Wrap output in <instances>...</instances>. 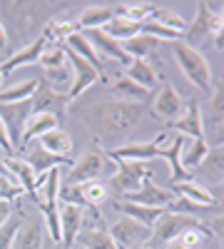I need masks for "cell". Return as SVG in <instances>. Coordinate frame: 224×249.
<instances>
[{
  "instance_id": "obj_55",
  "label": "cell",
  "mask_w": 224,
  "mask_h": 249,
  "mask_svg": "<svg viewBox=\"0 0 224 249\" xmlns=\"http://www.w3.org/2000/svg\"><path fill=\"white\" fill-rule=\"evenodd\" d=\"M72 249H80V247H72Z\"/></svg>"
},
{
  "instance_id": "obj_51",
  "label": "cell",
  "mask_w": 224,
  "mask_h": 249,
  "mask_svg": "<svg viewBox=\"0 0 224 249\" xmlns=\"http://www.w3.org/2000/svg\"><path fill=\"white\" fill-rule=\"evenodd\" d=\"M214 45H217L219 50H224V13H222V18H219V28H217V33H214Z\"/></svg>"
},
{
  "instance_id": "obj_41",
  "label": "cell",
  "mask_w": 224,
  "mask_h": 249,
  "mask_svg": "<svg viewBox=\"0 0 224 249\" xmlns=\"http://www.w3.org/2000/svg\"><path fill=\"white\" fill-rule=\"evenodd\" d=\"M202 170H205L207 177H212V179L224 177V147H209L205 162H202Z\"/></svg>"
},
{
  "instance_id": "obj_16",
  "label": "cell",
  "mask_w": 224,
  "mask_h": 249,
  "mask_svg": "<svg viewBox=\"0 0 224 249\" xmlns=\"http://www.w3.org/2000/svg\"><path fill=\"white\" fill-rule=\"evenodd\" d=\"M83 35L90 40V45L95 48V53L100 55V60H115L120 65H130L132 57H127V53L122 50V43H117L115 37H110L105 30H83Z\"/></svg>"
},
{
  "instance_id": "obj_5",
  "label": "cell",
  "mask_w": 224,
  "mask_h": 249,
  "mask_svg": "<svg viewBox=\"0 0 224 249\" xmlns=\"http://www.w3.org/2000/svg\"><path fill=\"white\" fill-rule=\"evenodd\" d=\"M182 110H185V100H182L179 90L174 85H170V82H162L159 90L155 92L152 97V105H150V117L155 122H167L172 124Z\"/></svg>"
},
{
  "instance_id": "obj_47",
  "label": "cell",
  "mask_w": 224,
  "mask_h": 249,
  "mask_svg": "<svg viewBox=\"0 0 224 249\" xmlns=\"http://www.w3.org/2000/svg\"><path fill=\"white\" fill-rule=\"evenodd\" d=\"M0 150L8 152V157H15V147H13V142H10V135H8V127H5V122L0 120Z\"/></svg>"
},
{
  "instance_id": "obj_28",
  "label": "cell",
  "mask_w": 224,
  "mask_h": 249,
  "mask_svg": "<svg viewBox=\"0 0 224 249\" xmlns=\"http://www.w3.org/2000/svg\"><path fill=\"white\" fill-rule=\"evenodd\" d=\"M65 43H68V50L70 53H75L77 57H83V60H87L90 62V65L92 68H97L100 72H103V68H105V62L103 60H100V55L95 53V48L90 45V40L83 35V30H77V33H72L68 40H65Z\"/></svg>"
},
{
  "instance_id": "obj_14",
  "label": "cell",
  "mask_w": 224,
  "mask_h": 249,
  "mask_svg": "<svg viewBox=\"0 0 224 249\" xmlns=\"http://www.w3.org/2000/svg\"><path fill=\"white\" fill-rule=\"evenodd\" d=\"M174 197H177V195L170 190V187H159V184H155L152 179H147L137 192L125 195V202L142 204V207H157V210H167V207L174 202Z\"/></svg>"
},
{
  "instance_id": "obj_40",
  "label": "cell",
  "mask_w": 224,
  "mask_h": 249,
  "mask_svg": "<svg viewBox=\"0 0 224 249\" xmlns=\"http://www.w3.org/2000/svg\"><path fill=\"white\" fill-rule=\"evenodd\" d=\"M37 65H43L45 70H57V68H65L68 65V50L60 48V45H48L40 55V62Z\"/></svg>"
},
{
  "instance_id": "obj_17",
  "label": "cell",
  "mask_w": 224,
  "mask_h": 249,
  "mask_svg": "<svg viewBox=\"0 0 224 249\" xmlns=\"http://www.w3.org/2000/svg\"><path fill=\"white\" fill-rule=\"evenodd\" d=\"M45 48H48V40L43 35H37L33 43H28L25 48H20L17 53H13V55H8L3 60V65H0V75H10L17 68H25V65H35V62H40V55H43Z\"/></svg>"
},
{
  "instance_id": "obj_50",
  "label": "cell",
  "mask_w": 224,
  "mask_h": 249,
  "mask_svg": "<svg viewBox=\"0 0 224 249\" xmlns=\"http://www.w3.org/2000/svg\"><path fill=\"white\" fill-rule=\"evenodd\" d=\"M209 192H212V197H214V202H217L219 207H224V179H219V182H217V184L212 187V190H209Z\"/></svg>"
},
{
  "instance_id": "obj_32",
  "label": "cell",
  "mask_w": 224,
  "mask_h": 249,
  "mask_svg": "<svg viewBox=\"0 0 224 249\" xmlns=\"http://www.w3.org/2000/svg\"><path fill=\"white\" fill-rule=\"evenodd\" d=\"M110 37H115L117 43H125V40L135 37L142 33V23H135V20H127V18H122V15H115L110 23L103 28Z\"/></svg>"
},
{
  "instance_id": "obj_29",
  "label": "cell",
  "mask_w": 224,
  "mask_h": 249,
  "mask_svg": "<svg viewBox=\"0 0 224 249\" xmlns=\"http://www.w3.org/2000/svg\"><path fill=\"white\" fill-rule=\"evenodd\" d=\"M157 48H159V40L152 37V35H145V33H139V35L122 43V50H125L127 57H132V60H147Z\"/></svg>"
},
{
  "instance_id": "obj_19",
  "label": "cell",
  "mask_w": 224,
  "mask_h": 249,
  "mask_svg": "<svg viewBox=\"0 0 224 249\" xmlns=\"http://www.w3.org/2000/svg\"><path fill=\"white\" fill-rule=\"evenodd\" d=\"M57 124H60V117H55V115H48V112H43V115H30V117H28V122H25V127H23V140H20V150L28 147V144H30L33 140H37V137L48 135L50 130H55Z\"/></svg>"
},
{
  "instance_id": "obj_33",
  "label": "cell",
  "mask_w": 224,
  "mask_h": 249,
  "mask_svg": "<svg viewBox=\"0 0 224 249\" xmlns=\"http://www.w3.org/2000/svg\"><path fill=\"white\" fill-rule=\"evenodd\" d=\"M167 212H174V214H187V217L199 219L205 212H222V207H219V204H199V202L187 199V197H174V202L167 207Z\"/></svg>"
},
{
  "instance_id": "obj_36",
  "label": "cell",
  "mask_w": 224,
  "mask_h": 249,
  "mask_svg": "<svg viewBox=\"0 0 224 249\" xmlns=\"http://www.w3.org/2000/svg\"><path fill=\"white\" fill-rule=\"evenodd\" d=\"M112 10H115V15L135 20V23H145V20L157 10V5L155 3H117Z\"/></svg>"
},
{
  "instance_id": "obj_9",
  "label": "cell",
  "mask_w": 224,
  "mask_h": 249,
  "mask_svg": "<svg viewBox=\"0 0 224 249\" xmlns=\"http://www.w3.org/2000/svg\"><path fill=\"white\" fill-rule=\"evenodd\" d=\"M68 105H70V102H68V95L57 92L52 85H48V82L40 77L37 90H35L33 97H30L33 115H43V112H48V115L60 117V115H65V112H68Z\"/></svg>"
},
{
  "instance_id": "obj_2",
  "label": "cell",
  "mask_w": 224,
  "mask_h": 249,
  "mask_svg": "<svg viewBox=\"0 0 224 249\" xmlns=\"http://www.w3.org/2000/svg\"><path fill=\"white\" fill-rule=\"evenodd\" d=\"M172 55L177 60L182 75H185L197 90H209L212 88V68H209L207 57L197 48L187 45L185 40H177V43H172Z\"/></svg>"
},
{
  "instance_id": "obj_10",
  "label": "cell",
  "mask_w": 224,
  "mask_h": 249,
  "mask_svg": "<svg viewBox=\"0 0 224 249\" xmlns=\"http://www.w3.org/2000/svg\"><path fill=\"white\" fill-rule=\"evenodd\" d=\"M33 115V107H30V100H23V102H8V105H0V120L5 122L8 127V135H10V142L15 152L20 150V140H23V127L28 117Z\"/></svg>"
},
{
  "instance_id": "obj_7",
  "label": "cell",
  "mask_w": 224,
  "mask_h": 249,
  "mask_svg": "<svg viewBox=\"0 0 224 249\" xmlns=\"http://www.w3.org/2000/svg\"><path fill=\"white\" fill-rule=\"evenodd\" d=\"M110 162L117 164V172H115L112 182L122 192V197L137 192L147 179H152V170L147 167L145 162H130V160H110Z\"/></svg>"
},
{
  "instance_id": "obj_26",
  "label": "cell",
  "mask_w": 224,
  "mask_h": 249,
  "mask_svg": "<svg viewBox=\"0 0 224 249\" xmlns=\"http://www.w3.org/2000/svg\"><path fill=\"white\" fill-rule=\"evenodd\" d=\"M125 75H127L132 82H137L139 88H145L147 92L159 85V75H157V70L150 65L147 60H132L130 65H127V72H125Z\"/></svg>"
},
{
  "instance_id": "obj_53",
  "label": "cell",
  "mask_w": 224,
  "mask_h": 249,
  "mask_svg": "<svg viewBox=\"0 0 224 249\" xmlns=\"http://www.w3.org/2000/svg\"><path fill=\"white\" fill-rule=\"evenodd\" d=\"M0 175H10L8 167H5V162H3V155H0Z\"/></svg>"
},
{
  "instance_id": "obj_42",
  "label": "cell",
  "mask_w": 224,
  "mask_h": 249,
  "mask_svg": "<svg viewBox=\"0 0 224 249\" xmlns=\"http://www.w3.org/2000/svg\"><path fill=\"white\" fill-rule=\"evenodd\" d=\"M20 227H23V222L17 217H13L8 224L0 227V249H13L15 247V237L20 232Z\"/></svg>"
},
{
  "instance_id": "obj_52",
  "label": "cell",
  "mask_w": 224,
  "mask_h": 249,
  "mask_svg": "<svg viewBox=\"0 0 224 249\" xmlns=\"http://www.w3.org/2000/svg\"><path fill=\"white\" fill-rule=\"evenodd\" d=\"M8 43H10V40H8V28L3 25V20H0V53L8 50Z\"/></svg>"
},
{
  "instance_id": "obj_48",
  "label": "cell",
  "mask_w": 224,
  "mask_h": 249,
  "mask_svg": "<svg viewBox=\"0 0 224 249\" xmlns=\"http://www.w3.org/2000/svg\"><path fill=\"white\" fill-rule=\"evenodd\" d=\"M209 147H224V120L214 124V132H212V142Z\"/></svg>"
},
{
  "instance_id": "obj_49",
  "label": "cell",
  "mask_w": 224,
  "mask_h": 249,
  "mask_svg": "<svg viewBox=\"0 0 224 249\" xmlns=\"http://www.w3.org/2000/svg\"><path fill=\"white\" fill-rule=\"evenodd\" d=\"M13 219V202H0V227Z\"/></svg>"
},
{
  "instance_id": "obj_24",
  "label": "cell",
  "mask_w": 224,
  "mask_h": 249,
  "mask_svg": "<svg viewBox=\"0 0 224 249\" xmlns=\"http://www.w3.org/2000/svg\"><path fill=\"white\" fill-rule=\"evenodd\" d=\"M43 242H45V224L35 219L20 227L13 249H43Z\"/></svg>"
},
{
  "instance_id": "obj_13",
  "label": "cell",
  "mask_w": 224,
  "mask_h": 249,
  "mask_svg": "<svg viewBox=\"0 0 224 249\" xmlns=\"http://www.w3.org/2000/svg\"><path fill=\"white\" fill-rule=\"evenodd\" d=\"M85 224V207L77 204H60V247L63 249H72L77 242V234L83 232Z\"/></svg>"
},
{
  "instance_id": "obj_31",
  "label": "cell",
  "mask_w": 224,
  "mask_h": 249,
  "mask_svg": "<svg viewBox=\"0 0 224 249\" xmlns=\"http://www.w3.org/2000/svg\"><path fill=\"white\" fill-rule=\"evenodd\" d=\"M170 190L177 195V197H187V199H194L199 204H217L212 192L207 190L202 182L197 179H187V182H179V184H170Z\"/></svg>"
},
{
  "instance_id": "obj_34",
  "label": "cell",
  "mask_w": 224,
  "mask_h": 249,
  "mask_svg": "<svg viewBox=\"0 0 224 249\" xmlns=\"http://www.w3.org/2000/svg\"><path fill=\"white\" fill-rule=\"evenodd\" d=\"M37 82H40V77H30V80L15 82V85H10V88H5V90H0V105L30 100V97H33V92L37 90Z\"/></svg>"
},
{
  "instance_id": "obj_54",
  "label": "cell",
  "mask_w": 224,
  "mask_h": 249,
  "mask_svg": "<svg viewBox=\"0 0 224 249\" xmlns=\"http://www.w3.org/2000/svg\"><path fill=\"white\" fill-rule=\"evenodd\" d=\"M145 249H152V247H145Z\"/></svg>"
},
{
  "instance_id": "obj_12",
  "label": "cell",
  "mask_w": 224,
  "mask_h": 249,
  "mask_svg": "<svg viewBox=\"0 0 224 249\" xmlns=\"http://www.w3.org/2000/svg\"><path fill=\"white\" fill-rule=\"evenodd\" d=\"M103 170H105V155L100 152V150H87L70 167L65 184H85V182H92V179H97L100 175H103Z\"/></svg>"
},
{
  "instance_id": "obj_27",
  "label": "cell",
  "mask_w": 224,
  "mask_h": 249,
  "mask_svg": "<svg viewBox=\"0 0 224 249\" xmlns=\"http://www.w3.org/2000/svg\"><path fill=\"white\" fill-rule=\"evenodd\" d=\"M25 162L33 167V172H35L37 177H43V175H48V172L55 170V167H63V164L68 162V157H57V155H50V152L40 150V147H33V150H28Z\"/></svg>"
},
{
  "instance_id": "obj_21",
  "label": "cell",
  "mask_w": 224,
  "mask_h": 249,
  "mask_svg": "<svg viewBox=\"0 0 224 249\" xmlns=\"http://www.w3.org/2000/svg\"><path fill=\"white\" fill-rule=\"evenodd\" d=\"M182 144H185V137H174L170 147H162V155L159 157H165L170 162V167H172V175H170V184H179V182H187V179H194L190 170L182 167V162H179V152H182Z\"/></svg>"
},
{
  "instance_id": "obj_18",
  "label": "cell",
  "mask_w": 224,
  "mask_h": 249,
  "mask_svg": "<svg viewBox=\"0 0 224 249\" xmlns=\"http://www.w3.org/2000/svg\"><path fill=\"white\" fill-rule=\"evenodd\" d=\"M3 162H5V167H8V172H10V177L23 187V192H28L30 197H35V192H37V187H35V182H37V175L33 172V167L23 160V157H3Z\"/></svg>"
},
{
  "instance_id": "obj_1",
  "label": "cell",
  "mask_w": 224,
  "mask_h": 249,
  "mask_svg": "<svg viewBox=\"0 0 224 249\" xmlns=\"http://www.w3.org/2000/svg\"><path fill=\"white\" fill-rule=\"evenodd\" d=\"M147 112L145 102H127V100H112V102H95L83 110V122L100 137V140H120L135 130V124Z\"/></svg>"
},
{
  "instance_id": "obj_25",
  "label": "cell",
  "mask_w": 224,
  "mask_h": 249,
  "mask_svg": "<svg viewBox=\"0 0 224 249\" xmlns=\"http://www.w3.org/2000/svg\"><path fill=\"white\" fill-rule=\"evenodd\" d=\"M112 18H115V10L110 5H90L80 15L77 28L80 30H103Z\"/></svg>"
},
{
  "instance_id": "obj_30",
  "label": "cell",
  "mask_w": 224,
  "mask_h": 249,
  "mask_svg": "<svg viewBox=\"0 0 224 249\" xmlns=\"http://www.w3.org/2000/svg\"><path fill=\"white\" fill-rule=\"evenodd\" d=\"M115 207L125 217H130V219H135L139 224L150 227V230L155 227V222L162 217V212H165V210H157V207H142V204H132V202H117Z\"/></svg>"
},
{
  "instance_id": "obj_22",
  "label": "cell",
  "mask_w": 224,
  "mask_h": 249,
  "mask_svg": "<svg viewBox=\"0 0 224 249\" xmlns=\"http://www.w3.org/2000/svg\"><path fill=\"white\" fill-rule=\"evenodd\" d=\"M209 152V142L207 140H185V144H182V152H179V162L185 170H197L202 167V162H205Z\"/></svg>"
},
{
  "instance_id": "obj_45",
  "label": "cell",
  "mask_w": 224,
  "mask_h": 249,
  "mask_svg": "<svg viewBox=\"0 0 224 249\" xmlns=\"http://www.w3.org/2000/svg\"><path fill=\"white\" fill-rule=\"evenodd\" d=\"M48 85H63V82L70 80V72H68V65L65 68H57V70H45V77H43Z\"/></svg>"
},
{
  "instance_id": "obj_20",
  "label": "cell",
  "mask_w": 224,
  "mask_h": 249,
  "mask_svg": "<svg viewBox=\"0 0 224 249\" xmlns=\"http://www.w3.org/2000/svg\"><path fill=\"white\" fill-rule=\"evenodd\" d=\"M75 244L80 249H117L107 227H83Z\"/></svg>"
},
{
  "instance_id": "obj_6",
  "label": "cell",
  "mask_w": 224,
  "mask_h": 249,
  "mask_svg": "<svg viewBox=\"0 0 224 249\" xmlns=\"http://www.w3.org/2000/svg\"><path fill=\"white\" fill-rule=\"evenodd\" d=\"M110 234H112L117 249H145V247L150 244L152 230L122 214V217L110 227Z\"/></svg>"
},
{
  "instance_id": "obj_35",
  "label": "cell",
  "mask_w": 224,
  "mask_h": 249,
  "mask_svg": "<svg viewBox=\"0 0 224 249\" xmlns=\"http://www.w3.org/2000/svg\"><path fill=\"white\" fill-rule=\"evenodd\" d=\"M110 90H112V95H117L120 100H127V102H142V100H145V95H147V90L139 88L137 82H132L127 75H120L112 82Z\"/></svg>"
},
{
  "instance_id": "obj_37",
  "label": "cell",
  "mask_w": 224,
  "mask_h": 249,
  "mask_svg": "<svg viewBox=\"0 0 224 249\" xmlns=\"http://www.w3.org/2000/svg\"><path fill=\"white\" fill-rule=\"evenodd\" d=\"M207 237H209L207 227H205V230H190L185 234H179L177 239H172L170 244H165L162 249H202L205 242H207Z\"/></svg>"
},
{
  "instance_id": "obj_38",
  "label": "cell",
  "mask_w": 224,
  "mask_h": 249,
  "mask_svg": "<svg viewBox=\"0 0 224 249\" xmlns=\"http://www.w3.org/2000/svg\"><path fill=\"white\" fill-rule=\"evenodd\" d=\"M80 195H83V202L87 210H97L100 202L107 199V187L100 182V179H92V182H85V184H75Z\"/></svg>"
},
{
  "instance_id": "obj_39",
  "label": "cell",
  "mask_w": 224,
  "mask_h": 249,
  "mask_svg": "<svg viewBox=\"0 0 224 249\" xmlns=\"http://www.w3.org/2000/svg\"><path fill=\"white\" fill-rule=\"evenodd\" d=\"M150 20H155V23L165 25V28H170V30H174V33H182V35H185V30H187L185 18H182L179 13H174V10H170V8H157V10L150 15Z\"/></svg>"
},
{
  "instance_id": "obj_46",
  "label": "cell",
  "mask_w": 224,
  "mask_h": 249,
  "mask_svg": "<svg viewBox=\"0 0 224 249\" xmlns=\"http://www.w3.org/2000/svg\"><path fill=\"white\" fill-rule=\"evenodd\" d=\"M207 230H209V234L224 239V210L217 212V217H212V219L207 222Z\"/></svg>"
},
{
  "instance_id": "obj_3",
  "label": "cell",
  "mask_w": 224,
  "mask_h": 249,
  "mask_svg": "<svg viewBox=\"0 0 224 249\" xmlns=\"http://www.w3.org/2000/svg\"><path fill=\"white\" fill-rule=\"evenodd\" d=\"M207 224H202L199 219L194 217H187V214H174V212H162V217L155 222L152 227V237H150V244L152 249H162L165 244H170L172 239H177L179 234H185L190 230H205Z\"/></svg>"
},
{
  "instance_id": "obj_15",
  "label": "cell",
  "mask_w": 224,
  "mask_h": 249,
  "mask_svg": "<svg viewBox=\"0 0 224 249\" xmlns=\"http://www.w3.org/2000/svg\"><path fill=\"white\" fill-rule=\"evenodd\" d=\"M174 132H179V137L185 140H205V117H202V107L197 102H185L182 115L170 124Z\"/></svg>"
},
{
  "instance_id": "obj_43",
  "label": "cell",
  "mask_w": 224,
  "mask_h": 249,
  "mask_svg": "<svg viewBox=\"0 0 224 249\" xmlns=\"http://www.w3.org/2000/svg\"><path fill=\"white\" fill-rule=\"evenodd\" d=\"M20 195H23V187L10 175H0V202H15Z\"/></svg>"
},
{
  "instance_id": "obj_8",
  "label": "cell",
  "mask_w": 224,
  "mask_h": 249,
  "mask_svg": "<svg viewBox=\"0 0 224 249\" xmlns=\"http://www.w3.org/2000/svg\"><path fill=\"white\" fill-rule=\"evenodd\" d=\"M170 140V132H159L155 140L150 142H130L122 144V147H115L110 152H103L107 160H130V162H147L162 155V144Z\"/></svg>"
},
{
  "instance_id": "obj_44",
  "label": "cell",
  "mask_w": 224,
  "mask_h": 249,
  "mask_svg": "<svg viewBox=\"0 0 224 249\" xmlns=\"http://www.w3.org/2000/svg\"><path fill=\"white\" fill-rule=\"evenodd\" d=\"M212 120L222 122L224 120V80L217 82L214 95H212Z\"/></svg>"
},
{
  "instance_id": "obj_11",
  "label": "cell",
  "mask_w": 224,
  "mask_h": 249,
  "mask_svg": "<svg viewBox=\"0 0 224 249\" xmlns=\"http://www.w3.org/2000/svg\"><path fill=\"white\" fill-rule=\"evenodd\" d=\"M68 62L72 65V85H70V92H65V95H68V102H72L85 90H90L95 82L100 80L103 72H100L97 68H92L87 60H83V57H77L75 53H70V50H68Z\"/></svg>"
},
{
  "instance_id": "obj_23",
  "label": "cell",
  "mask_w": 224,
  "mask_h": 249,
  "mask_svg": "<svg viewBox=\"0 0 224 249\" xmlns=\"http://www.w3.org/2000/svg\"><path fill=\"white\" fill-rule=\"evenodd\" d=\"M37 147L45 150V152H50V155H57V157H68L70 150H72V140H70V135H68L65 130L55 127V130H50L48 135L37 137Z\"/></svg>"
},
{
  "instance_id": "obj_4",
  "label": "cell",
  "mask_w": 224,
  "mask_h": 249,
  "mask_svg": "<svg viewBox=\"0 0 224 249\" xmlns=\"http://www.w3.org/2000/svg\"><path fill=\"white\" fill-rule=\"evenodd\" d=\"M224 13V3H205V0H199L197 3V15H194V23L185 30L182 40H185L187 45H197L202 43L207 35H214L217 28H219V18Z\"/></svg>"
}]
</instances>
